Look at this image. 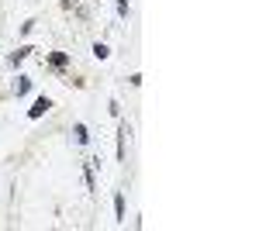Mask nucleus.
I'll list each match as a JSON object with an SVG mask.
<instances>
[{
	"instance_id": "nucleus-1",
	"label": "nucleus",
	"mask_w": 259,
	"mask_h": 231,
	"mask_svg": "<svg viewBox=\"0 0 259 231\" xmlns=\"http://www.w3.org/2000/svg\"><path fill=\"white\" fill-rule=\"evenodd\" d=\"M49 107H52V100H49V97H38V100H35V107H31L28 114H31V117H41Z\"/></svg>"
},
{
	"instance_id": "nucleus-2",
	"label": "nucleus",
	"mask_w": 259,
	"mask_h": 231,
	"mask_svg": "<svg viewBox=\"0 0 259 231\" xmlns=\"http://www.w3.org/2000/svg\"><path fill=\"white\" fill-rule=\"evenodd\" d=\"M28 90H31V79H28V76H18V83H14V94H18V97H24Z\"/></svg>"
},
{
	"instance_id": "nucleus-3",
	"label": "nucleus",
	"mask_w": 259,
	"mask_h": 231,
	"mask_svg": "<svg viewBox=\"0 0 259 231\" xmlns=\"http://www.w3.org/2000/svg\"><path fill=\"white\" fill-rule=\"evenodd\" d=\"M94 56H97V59H107V56H111V49H107L104 41H97V45H94Z\"/></svg>"
},
{
	"instance_id": "nucleus-4",
	"label": "nucleus",
	"mask_w": 259,
	"mask_h": 231,
	"mask_svg": "<svg viewBox=\"0 0 259 231\" xmlns=\"http://www.w3.org/2000/svg\"><path fill=\"white\" fill-rule=\"evenodd\" d=\"M114 211H118V221H121V217H124V197H118V200H114Z\"/></svg>"
},
{
	"instance_id": "nucleus-5",
	"label": "nucleus",
	"mask_w": 259,
	"mask_h": 231,
	"mask_svg": "<svg viewBox=\"0 0 259 231\" xmlns=\"http://www.w3.org/2000/svg\"><path fill=\"white\" fill-rule=\"evenodd\" d=\"M28 52H31V49H18V52H14V62H24V59H28Z\"/></svg>"
},
{
	"instance_id": "nucleus-6",
	"label": "nucleus",
	"mask_w": 259,
	"mask_h": 231,
	"mask_svg": "<svg viewBox=\"0 0 259 231\" xmlns=\"http://www.w3.org/2000/svg\"><path fill=\"white\" fill-rule=\"evenodd\" d=\"M76 142H80V145L87 142V128H83V124H76Z\"/></svg>"
},
{
	"instance_id": "nucleus-7",
	"label": "nucleus",
	"mask_w": 259,
	"mask_h": 231,
	"mask_svg": "<svg viewBox=\"0 0 259 231\" xmlns=\"http://www.w3.org/2000/svg\"><path fill=\"white\" fill-rule=\"evenodd\" d=\"M118 11H121V18L128 14V0H118Z\"/></svg>"
}]
</instances>
